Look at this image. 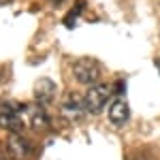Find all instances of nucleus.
<instances>
[{
  "mask_svg": "<svg viewBox=\"0 0 160 160\" xmlns=\"http://www.w3.org/2000/svg\"><path fill=\"white\" fill-rule=\"evenodd\" d=\"M73 75H75V79L79 81V83H96L98 81V77H100V68H98V64L94 60H77L75 62V66H73Z\"/></svg>",
  "mask_w": 160,
  "mask_h": 160,
  "instance_id": "obj_1",
  "label": "nucleus"
},
{
  "mask_svg": "<svg viewBox=\"0 0 160 160\" xmlns=\"http://www.w3.org/2000/svg\"><path fill=\"white\" fill-rule=\"evenodd\" d=\"M109 94H111V90L107 86H92L90 90H88V94L83 96L86 111H90V113H98V111L105 107V102L109 100Z\"/></svg>",
  "mask_w": 160,
  "mask_h": 160,
  "instance_id": "obj_2",
  "label": "nucleus"
},
{
  "mask_svg": "<svg viewBox=\"0 0 160 160\" xmlns=\"http://www.w3.org/2000/svg\"><path fill=\"white\" fill-rule=\"evenodd\" d=\"M0 126L11 130V132H19L24 128V113L15 109L13 105H4L0 111Z\"/></svg>",
  "mask_w": 160,
  "mask_h": 160,
  "instance_id": "obj_3",
  "label": "nucleus"
},
{
  "mask_svg": "<svg viewBox=\"0 0 160 160\" xmlns=\"http://www.w3.org/2000/svg\"><path fill=\"white\" fill-rule=\"evenodd\" d=\"M83 111H86V102L77 94H68L62 102V115L68 120H79L83 115Z\"/></svg>",
  "mask_w": 160,
  "mask_h": 160,
  "instance_id": "obj_4",
  "label": "nucleus"
},
{
  "mask_svg": "<svg viewBox=\"0 0 160 160\" xmlns=\"http://www.w3.org/2000/svg\"><path fill=\"white\" fill-rule=\"evenodd\" d=\"M24 118L28 120L30 124V128H34V130H47L49 128V118L45 115V111L41 109V107H24Z\"/></svg>",
  "mask_w": 160,
  "mask_h": 160,
  "instance_id": "obj_5",
  "label": "nucleus"
},
{
  "mask_svg": "<svg viewBox=\"0 0 160 160\" xmlns=\"http://www.w3.org/2000/svg\"><path fill=\"white\" fill-rule=\"evenodd\" d=\"M28 143H26L24 137H19L17 132H13L9 137V141H7V152H9V156L13 160H24L28 156Z\"/></svg>",
  "mask_w": 160,
  "mask_h": 160,
  "instance_id": "obj_6",
  "label": "nucleus"
},
{
  "mask_svg": "<svg viewBox=\"0 0 160 160\" xmlns=\"http://www.w3.org/2000/svg\"><path fill=\"white\" fill-rule=\"evenodd\" d=\"M34 96H37L38 105H49L56 96V83L49 79H38L37 88H34Z\"/></svg>",
  "mask_w": 160,
  "mask_h": 160,
  "instance_id": "obj_7",
  "label": "nucleus"
},
{
  "mask_svg": "<svg viewBox=\"0 0 160 160\" xmlns=\"http://www.w3.org/2000/svg\"><path fill=\"white\" fill-rule=\"evenodd\" d=\"M128 115H130V109H128V105H126L124 100H115V102L111 105V109H109V120H111L113 124L122 126V124L128 120Z\"/></svg>",
  "mask_w": 160,
  "mask_h": 160,
  "instance_id": "obj_8",
  "label": "nucleus"
},
{
  "mask_svg": "<svg viewBox=\"0 0 160 160\" xmlns=\"http://www.w3.org/2000/svg\"><path fill=\"white\" fill-rule=\"evenodd\" d=\"M9 2H13V0H0V4H9Z\"/></svg>",
  "mask_w": 160,
  "mask_h": 160,
  "instance_id": "obj_9",
  "label": "nucleus"
},
{
  "mask_svg": "<svg viewBox=\"0 0 160 160\" xmlns=\"http://www.w3.org/2000/svg\"><path fill=\"white\" fill-rule=\"evenodd\" d=\"M156 68H158V73H160V58L156 60Z\"/></svg>",
  "mask_w": 160,
  "mask_h": 160,
  "instance_id": "obj_10",
  "label": "nucleus"
},
{
  "mask_svg": "<svg viewBox=\"0 0 160 160\" xmlns=\"http://www.w3.org/2000/svg\"><path fill=\"white\" fill-rule=\"evenodd\" d=\"M139 160H149L148 156H143V154H141V156H139Z\"/></svg>",
  "mask_w": 160,
  "mask_h": 160,
  "instance_id": "obj_11",
  "label": "nucleus"
},
{
  "mask_svg": "<svg viewBox=\"0 0 160 160\" xmlns=\"http://www.w3.org/2000/svg\"><path fill=\"white\" fill-rule=\"evenodd\" d=\"M0 160H4V156H2V154H0Z\"/></svg>",
  "mask_w": 160,
  "mask_h": 160,
  "instance_id": "obj_12",
  "label": "nucleus"
},
{
  "mask_svg": "<svg viewBox=\"0 0 160 160\" xmlns=\"http://www.w3.org/2000/svg\"><path fill=\"white\" fill-rule=\"evenodd\" d=\"M53 2H62V0H53Z\"/></svg>",
  "mask_w": 160,
  "mask_h": 160,
  "instance_id": "obj_13",
  "label": "nucleus"
}]
</instances>
